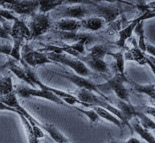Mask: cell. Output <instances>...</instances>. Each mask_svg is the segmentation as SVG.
Here are the masks:
<instances>
[{
  "label": "cell",
  "instance_id": "6da1fadb",
  "mask_svg": "<svg viewBox=\"0 0 155 143\" xmlns=\"http://www.w3.org/2000/svg\"><path fill=\"white\" fill-rule=\"evenodd\" d=\"M90 5L77 4L59 6L54 10L52 16L58 21L62 19L81 21L91 17Z\"/></svg>",
  "mask_w": 155,
  "mask_h": 143
},
{
  "label": "cell",
  "instance_id": "7a4b0ae2",
  "mask_svg": "<svg viewBox=\"0 0 155 143\" xmlns=\"http://www.w3.org/2000/svg\"><path fill=\"white\" fill-rule=\"evenodd\" d=\"M48 59L53 62H59L63 65L68 66L73 69L79 76H89L95 75L94 72L78 59H76L65 53H58L50 52L46 54Z\"/></svg>",
  "mask_w": 155,
  "mask_h": 143
},
{
  "label": "cell",
  "instance_id": "3957f363",
  "mask_svg": "<svg viewBox=\"0 0 155 143\" xmlns=\"http://www.w3.org/2000/svg\"><path fill=\"white\" fill-rule=\"evenodd\" d=\"M116 2L110 3L98 4L97 2H93L90 5L91 17H97L104 19L106 23L113 22L122 13L121 7Z\"/></svg>",
  "mask_w": 155,
  "mask_h": 143
},
{
  "label": "cell",
  "instance_id": "277c9868",
  "mask_svg": "<svg viewBox=\"0 0 155 143\" xmlns=\"http://www.w3.org/2000/svg\"><path fill=\"white\" fill-rule=\"evenodd\" d=\"M28 25L31 34V39L45 34L51 26L50 17L44 13L34 14Z\"/></svg>",
  "mask_w": 155,
  "mask_h": 143
},
{
  "label": "cell",
  "instance_id": "5b68a950",
  "mask_svg": "<svg viewBox=\"0 0 155 143\" xmlns=\"http://www.w3.org/2000/svg\"><path fill=\"white\" fill-rule=\"evenodd\" d=\"M2 5L5 8L16 13L23 15H34L39 7V1H8Z\"/></svg>",
  "mask_w": 155,
  "mask_h": 143
},
{
  "label": "cell",
  "instance_id": "8992f818",
  "mask_svg": "<svg viewBox=\"0 0 155 143\" xmlns=\"http://www.w3.org/2000/svg\"><path fill=\"white\" fill-rule=\"evenodd\" d=\"M17 94L22 97L30 96L38 97L46 99L59 105L67 106L65 102L54 93L44 89H37L28 87H20L16 90Z\"/></svg>",
  "mask_w": 155,
  "mask_h": 143
},
{
  "label": "cell",
  "instance_id": "52a82bcc",
  "mask_svg": "<svg viewBox=\"0 0 155 143\" xmlns=\"http://www.w3.org/2000/svg\"><path fill=\"white\" fill-rule=\"evenodd\" d=\"M60 76L73 83L78 87L79 89H85L90 91H94L98 93L101 96L105 98L107 101H109V99L105 95L101 94L97 88V85L93 83L91 80L85 78L84 77L76 75L72 72L69 71H62L60 73Z\"/></svg>",
  "mask_w": 155,
  "mask_h": 143
},
{
  "label": "cell",
  "instance_id": "ba28073f",
  "mask_svg": "<svg viewBox=\"0 0 155 143\" xmlns=\"http://www.w3.org/2000/svg\"><path fill=\"white\" fill-rule=\"evenodd\" d=\"M155 16V10H148L143 13V15L131 21L130 24L127 28L119 32V39L115 42V44L117 47L125 48L126 41L128 39L132 36V32L138 23L144 20L150 18H154Z\"/></svg>",
  "mask_w": 155,
  "mask_h": 143
},
{
  "label": "cell",
  "instance_id": "9c48e42d",
  "mask_svg": "<svg viewBox=\"0 0 155 143\" xmlns=\"http://www.w3.org/2000/svg\"><path fill=\"white\" fill-rule=\"evenodd\" d=\"M78 59L82 61L88 68L91 70L94 73H99L102 75L110 74L108 65L104 61V60L94 57L89 55L79 57Z\"/></svg>",
  "mask_w": 155,
  "mask_h": 143
},
{
  "label": "cell",
  "instance_id": "30bf717a",
  "mask_svg": "<svg viewBox=\"0 0 155 143\" xmlns=\"http://www.w3.org/2000/svg\"><path fill=\"white\" fill-rule=\"evenodd\" d=\"M22 58L25 63L31 67H36L47 63H52L48 59L46 54L39 51H34L28 48L26 46L23 48Z\"/></svg>",
  "mask_w": 155,
  "mask_h": 143
},
{
  "label": "cell",
  "instance_id": "8fae6325",
  "mask_svg": "<svg viewBox=\"0 0 155 143\" xmlns=\"http://www.w3.org/2000/svg\"><path fill=\"white\" fill-rule=\"evenodd\" d=\"M78 31H64L55 30L53 32L55 37L58 39L64 41L67 43H76L82 39L90 38L96 41L98 37L95 35L88 33H78Z\"/></svg>",
  "mask_w": 155,
  "mask_h": 143
},
{
  "label": "cell",
  "instance_id": "7c38bea8",
  "mask_svg": "<svg viewBox=\"0 0 155 143\" xmlns=\"http://www.w3.org/2000/svg\"><path fill=\"white\" fill-rule=\"evenodd\" d=\"M114 101H115V105L117 107L116 108L120 111L123 116L124 124L128 127L131 132H133L129 121L136 117L135 106L131 104H129L118 98L116 99Z\"/></svg>",
  "mask_w": 155,
  "mask_h": 143
},
{
  "label": "cell",
  "instance_id": "4fadbf2b",
  "mask_svg": "<svg viewBox=\"0 0 155 143\" xmlns=\"http://www.w3.org/2000/svg\"><path fill=\"white\" fill-rule=\"evenodd\" d=\"M127 81L128 80L124 75L118 73L105 83L97 85V88L100 92L105 95L104 93L113 91V89L118 85L124 84L125 82Z\"/></svg>",
  "mask_w": 155,
  "mask_h": 143
},
{
  "label": "cell",
  "instance_id": "5bb4252c",
  "mask_svg": "<svg viewBox=\"0 0 155 143\" xmlns=\"http://www.w3.org/2000/svg\"><path fill=\"white\" fill-rule=\"evenodd\" d=\"M10 36L13 39H31L30 32L28 26L18 19L14 21Z\"/></svg>",
  "mask_w": 155,
  "mask_h": 143
},
{
  "label": "cell",
  "instance_id": "9a60e30c",
  "mask_svg": "<svg viewBox=\"0 0 155 143\" xmlns=\"http://www.w3.org/2000/svg\"><path fill=\"white\" fill-rule=\"evenodd\" d=\"M56 30L64 31H78L82 27L81 21L71 19H62L54 24Z\"/></svg>",
  "mask_w": 155,
  "mask_h": 143
},
{
  "label": "cell",
  "instance_id": "2e32d148",
  "mask_svg": "<svg viewBox=\"0 0 155 143\" xmlns=\"http://www.w3.org/2000/svg\"><path fill=\"white\" fill-rule=\"evenodd\" d=\"M132 44L134 47L124 54V59L126 60L136 61L140 65L146 64L145 53L140 49L134 39L132 40Z\"/></svg>",
  "mask_w": 155,
  "mask_h": 143
},
{
  "label": "cell",
  "instance_id": "e0dca14e",
  "mask_svg": "<svg viewBox=\"0 0 155 143\" xmlns=\"http://www.w3.org/2000/svg\"><path fill=\"white\" fill-rule=\"evenodd\" d=\"M131 120V123L130 125L133 131H135L148 143H155L154 136L148 130L144 128L140 125L138 119L137 117L134 118Z\"/></svg>",
  "mask_w": 155,
  "mask_h": 143
},
{
  "label": "cell",
  "instance_id": "ac0fdd59",
  "mask_svg": "<svg viewBox=\"0 0 155 143\" xmlns=\"http://www.w3.org/2000/svg\"><path fill=\"white\" fill-rule=\"evenodd\" d=\"M41 128L47 131L56 143H69V140L53 124H42Z\"/></svg>",
  "mask_w": 155,
  "mask_h": 143
},
{
  "label": "cell",
  "instance_id": "d6986e66",
  "mask_svg": "<svg viewBox=\"0 0 155 143\" xmlns=\"http://www.w3.org/2000/svg\"><path fill=\"white\" fill-rule=\"evenodd\" d=\"M114 44H97L92 47L87 49V50L91 51L89 55L94 57L104 60L106 55H107L110 51V50L116 47Z\"/></svg>",
  "mask_w": 155,
  "mask_h": 143
},
{
  "label": "cell",
  "instance_id": "ffe728a7",
  "mask_svg": "<svg viewBox=\"0 0 155 143\" xmlns=\"http://www.w3.org/2000/svg\"><path fill=\"white\" fill-rule=\"evenodd\" d=\"M81 22V28L93 31L99 30L105 24L104 19L97 17H90L82 20Z\"/></svg>",
  "mask_w": 155,
  "mask_h": 143
},
{
  "label": "cell",
  "instance_id": "44dd1931",
  "mask_svg": "<svg viewBox=\"0 0 155 143\" xmlns=\"http://www.w3.org/2000/svg\"><path fill=\"white\" fill-rule=\"evenodd\" d=\"M91 108L97 112L100 117L112 123L120 129L123 128V124L122 121L109 111L99 107L94 106Z\"/></svg>",
  "mask_w": 155,
  "mask_h": 143
},
{
  "label": "cell",
  "instance_id": "7402d4cb",
  "mask_svg": "<svg viewBox=\"0 0 155 143\" xmlns=\"http://www.w3.org/2000/svg\"><path fill=\"white\" fill-rule=\"evenodd\" d=\"M131 84L134 86L135 90L139 93L146 94L150 98L155 100V88L154 84L149 85H140L137 84L134 81H131Z\"/></svg>",
  "mask_w": 155,
  "mask_h": 143
},
{
  "label": "cell",
  "instance_id": "603a6c76",
  "mask_svg": "<svg viewBox=\"0 0 155 143\" xmlns=\"http://www.w3.org/2000/svg\"><path fill=\"white\" fill-rule=\"evenodd\" d=\"M9 68L10 70L18 77L20 79L23 80V81L28 83L33 88H35V85L31 82L29 77L27 75L25 70L22 69L20 67H18L17 65H15L14 63H10L8 65Z\"/></svg>",
  "mask_w": 155,
  "mask_h": 143
},
{
  "label": "cell",
  "instance_id": "cb8c5ba5",
  "mask_svg": "<svg viewBox=\"0 0 155 143\" xmlns=\"http://www.w3.org/2000/svg\"><path fill=\"white\" fill-rule=\"evenodd\" d=\"M14 92L12 80L10 77L0 78V96Z\"/></svg>",
  "mask_w": 155,
  "mask_h": 143
},
{
  "label": "cell",
  "instance_id": "d4e9b609",
  "mask_svg": "<svg viewBox=\"0 0 155 143\" xmlns=\"http://www.w3.org/2000/svg\"><path fill=\"white\" fill-rule=\"evenodd\" d=\"M63 1H39L40 11L44 13L53 10L60 6Z\"/></svg>",
  "mask_w": 155,
  "mask_h": 143
},
{
  "label": "cell",
  "instance_id": "484cf974",
  "mask_svg": "<svg viewBox=\"0 0 155 143\" xmlns=\"http://www.w3.org/2000/svg\"><path fill=\"white\" fill-rule=\"evenodd\" d=\"M136 116L138 119L140 125L143 128L147 130H155V123L147 115L136 111Z\"/></svg>",
  "mask_w": 155,
  "mask_h": 143
},
{
  "label": "cell",
  "instance_id": "4316f807",
  "mask_svg": "<svg viewBox=\"0 0 155 143\" xmlns=\"http://www.w3.org/2000/svg\"><path fill=\"white\" fill-rule=\"evenodd\" d=\"M22 121L24 129L26 131V135L28 143H39L38 139L36 138L33 134L32 127L29 122L22 115H19Z\"/></svg>",
  "mask_w": 155,
  "mask_h": 143
},
{
  "label": "cell",
  "instance_id": "83f0119b",
  "mask_svg": "<svg viewBox=\"0 0 155 143\" xmlns=\"http://www.w3.org/2000/svg\"><path fill=\"white\" fill-rule=\"evenodd\" d=\"M134 32L137 35L139 38L138 47L140 49L144 52L146 51V43L145 42L144 30L143 29V21H141L138 23L134 30Z\"/></svg>",
  "mask_w": 155,
  "mask_h": 143
},
{
  "label": "cell",
  "instance_id": "f1b7e54d",
  "mask_svg": "<svg viewBox=\"0 0 155 143\" xmlns=\"http://www.w3.org/2000/svg\"><path fill=\"white\" fill-rule=\"evenodd\" d=\"M118 99L131 104L130 100V95L128 89L125 87L124 84H121L116 86L113 89Z\"/></svg>",
  "mask_w": 155,
  "mask_h": 143
},
{
  "label": "cell",
  "instance_id": "f546056e",
  "mask_svg": "<svg viewBox=\"0 0 155 143\" xmlns=\"http://www.w3.org/2000/svg\"><path fill=\"white\" fill-rule=\"evenodd\" d=\"M0 101L8 106L15 109V108L19 104L14 92L5 96H0Z\"/></svg>",
  "mask_w": 155,
  "mask_h": 143
},
{
  "label": "cell",
  "instance_id": "4dcf8cb0",
  "mask_svg": "<svg viewBox=\"0 0 155 143\" xmlns=\"http://www.w3.org/2000/svg\"><path fill=\"white\" fill-rule=\"evenodd\" d=\"M107 55L112 57L116 60V67L120 74L124 75V59L122 53L121 52H110Z\"/></svg>",
  "mask_w": 155,
  "mask_h": 143
},
{
  "label": "cell",
  "instance_id": "1f68e13d",
  "mask_svg": "<svg viewBox=\"0 0 155 143\" xmlns=\"http://www.w3.org/2000/svg\"><path fill=\"white\" fill-rule=\"evenodd\" d=\"M75 108L76 110L86 115L92 123H97L99 121L100 117L93 109L90 110H85L77 107H75Z\"/></svg>",
  "mask_w": 155,
  "mask_h": 143
},
{
  "label": "cell",
  "instance_id": "d6a6232c",
  "mask_svg": "<svg viewBox=\"0 0 155 143\" xmlns=\"http://www.w3.org/2000/svg\"><path fill=\"white\" fill-rule=\"evenodd\" d=\"M13 40H14V45L12 47V50L10 55L17 60H20L21 58L20 49L23 40L21 39H13Z\"/></svg>",
  "mask_w": 155,
  "mask_h": 143
},
{
  "label": "cell",
  "instance_id": "836d02e7",
  "mask_svg": "<svg viewBox=\"0 0 155 143\" xmlns=\"http://www.w3.org/2000/svg\"><path fill=\"white\" fill-rule=\"evenodd\" d=\"M135 109L136 111L141 112L146 115H150L153 116L155 115V108L152 107L148 106H142L140 107L135 106Z\"/></svg>",
  "mask_w": 155,
  "mask_h": 143
},
{
  "label": "cell",
  "instance_id": "e575fe53",
  "mask_svg": "<svg viewBox=\"0 0 155 143\" xmlns=\"http://www.w3.org/2000/svg\"><path fill=\"white\" fill-rule=\"evenodd\" d=\"M0 17L8 21L13 20L15 21L18 19L17 18L12 15L9 11L6 10H0Z\"/></svg>",
  "mask_w": 155,
  "mask_h": 143
},
{
  "label": "cell",
  "instance_id": "d590c367",
  "mask_svg": "<svg viewBox=\"0 0 155 143\" xmlns=\"http://www.w3.org/2000/svg\"><path fill=\"white\" fill-rule=\"evenodd\" d=\"M145 58H146V63L148 64L150 67L153 73H155V59L153 56L147 55L145 53Z\"/></svg>",
  "mask_w": 155,
  "mask_h": 143
},
{
  "label": "cell",
  "instance_id": "8d00e7d4",
  "mask_svg": "<svg viewBox=\"0 0 155 143\" xmlns=\"http://www.w3.org/2000/svg\"><path fill=\"white\" fill-rule=\"evenodd\" d=\"M12 48V46L9 43L1 45H0V53L10 55Z\"/></svg>",
  "mask_w": 155,
  "mask_h": 143
},
{
  "label": "cell",
  "instance_id": "74e56055",
  "mask_svg": "<svg viewBox=\"0 0 155 143\" xmlns=\"http://www.w3.org/2000/svg\"><path fill=\"white\" fill-rule=\"evenodd\" d=\"M0 39L8 40H11L12 39L10 35L4 30L1 23H0Z\"/></svg>",
  "mask_w": 155,
  "mask_h": 143
},
{
  "label": "cell",
  "instance_id": "f35d334b",
  "mask_svg": "<svg viewBox=\"0 0 155 143\" xmlns=\"http://www.w3.org/2000/svg\"><path fill=\"white\" fill-rule=\"evenodd\" d=\"M0 110H6V111H11V112L17 113V114H18L19 115H21L20 113L18 111H17L16 109L8 106L7 105H5L4 103L2 102L1 101H0Z\"/></svg>",
  "mask_w": 155,
  "mask_h": 143
},
{
  "label": "cell",
  "instance_id": "ab89813d",
  "mask_svg": "<svg viewBox=\"0 0 155 143\" xmlns=\"http://www.w3.org/2000/svg\"><path fill=\"white\" fill-rule=\"evenodd\" d=\"M146 51H147L149 54L155 57V47L154 46H152L149 43H146Z\"/></svg>",
  "mask_w": 155,
  "mask_h": 143
},
{
  "label": "cell",
  "instance_id": "60d3db41",
  "mask_svg": "<svg viewBox=\"0 0 155 143\" xmlns=\"http://www.w3.org/2000/svg\"><path fill=\"white\" fill-rule=\"evenodd\" d=\"M124 143H143L140 142L139 139L136 138L131 137L129 138L126 142H124Z\"/></svg>",
  "mask_w": 155,
  "mask_h": 143
},
{
  "label": "cell",
  "instance_id": "b9f144b4",
  "mask_svg": "<svg viewBox=\"0 0 155 143\" xmlns=\"http://www.w3.org/2000/svg\"><path fill=\"white\" fill-rule=\"evenodd\" d=\"M110 141L108 143H124V141H120V140H116V139H114L113 138L110 137Z\"/></svg>",
  "mask_w": 155,
  "mask_h": 143
}]
</instances>
